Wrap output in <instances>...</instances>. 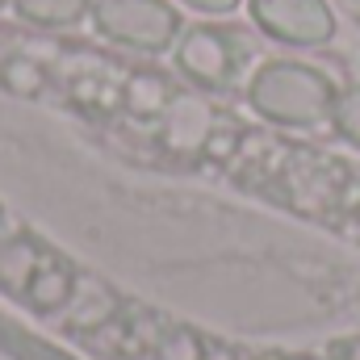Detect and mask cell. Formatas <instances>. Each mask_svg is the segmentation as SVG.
I'll use <instances>...</instances> for the list:
<instances>
[{"mask_svg":"<svg viewBox=\"0 0 360 360\" xmlns=\"http://www.w3.org/2000/svg\"><path fill=\"white\" fill-rule=\"evenodd\" d=\"M248 101L269 122H281V126H319L335 109V89H331V80L323 72H314L306 63H293V59H276V63H264L252 76Z\"/></svg>","mask_w":360,"mask_h":360,"instance_id":"1","label":"cell"},{"mask_svg":"<svg viewBox=\"0 0 360 360\" xmlns=\"http://www.w3.org/2000/svg\"><path fill=\"white\" fill-rule=\"evenodd\" d=\"M89 13L105 38L130 51H168L180 34V13L168 0H92Z\"/></svg>","mask_w":360,"mask_h":360,"instance_id":"2","label":"cell"},{"mask_svg":"<svg viewBox=\"0 0 360 360\" xmlns=\"http://www.w3.org/2000/svg\"><path fill=\"white\" fill-rule=\"evenodd\" d=\"M252 46L243 34L235 30H222V25H193L176 46V63L180 72L201 84V89H226L235 84L239 68L248 63Z\"/></svg>","mask_w":360,"mask_h":360,"instance_id":"3","label":"cell"},{"mask_svg":"<svg viewBox=\"0 0 360 360\" xmlns=\"http://www.w3.org/2000/svg\"><path fill=\"white\" fill-rule=\"evenodd\" d=\"M252 21L289 46H323L335 34L327 0H252Z\"/></svg>","mask_w":360,"mask_h":360,"instance_id":"4","label":"cell"},{"mask_svg":"<svg viewBox=\"0 0 360 360\" xmlns=\"http://www.w3.org/2000/svg\"><path fill=\"white\" fill-rule=\"evenodd\" d=\"M34 310H42V314H51V310H59L68 297H72V272L63 269L59 260H42V269L34 272V281L25 285V293H21Z\"/></svg>","mask_w":360,"mask_h":360,"instance_id":"5","label":"cell"},{"mask_svg":"<svg viewBox=\"0 0 360 360\" xmlns=\"http://www.w3.org/2000/svg\"><path fill=\"white\" fill-rule=\"evenodd\" d=\"M42 260H46V256H42L34 243H25V239L0 248V285L13 289V293H25V285L34 281V272L42 269Z\"/></svg>","mask_w":360,"mask_h":360,"instance_id":"6","label":"cell"},{"mask_svg":"<svg viewBox=\"0 0 360 360\" xmlns=\"http://www.w3.org/2000/svg\"><path fill=\"white\" fill-rule=\"evenodd\" d=\"M13 4L34 25H76L92 8V0H13Z\"/></svg>","mask_w":360,"mask_h":360,"instance_id":"7","label":"cell"},{"mask_svg":"<svg viewBox=\"0 0 360 360\" xmlns=\"http://www.w3.org/2000/svg\"><path fill=\"white\" fill-rule=\"evenodd\" d=\"M126 101H130V109L134 113H164L168 109V80H160V76H134L130 80V89H126Z\"/></svg>","mask_w":360,"mask_h":360,"instance_id":"8","label":"cell"},{"mask_svg":"<svg viewBox=\"0 0 360 360\" xmlns=\"http://www.w3.org/2000/svg\"><path fill=\"white\" fill-rule=\"evenodd\" d=\"M331 122H335V130H340L348 143H356V147H360V84H356V89L335 92Z\"/></svg>","mask_w":360,"mask_h":360,"instance_id":"9","label":"cell"},{"mask_svg":"<svg viewBox=\"0 0 360 360\" xmlns=\"http://www.w3.org/2000/svg\"><path fill=\"white\" fill-rule=\"evenodd\" d=\"M160 360H201V340L193 335V331H184V327H176V331H168L164 340H160V352H155Z\"/></svg>","mask_w":360,"mask_h":360,"instance_id":"10","label":"cell"},{"mask_svg":"<svg viewBox=\"0 0 360 360\" xmlns=\"http://www.w3.org/2000/svg\"><path fill=\"white\" fill-rule=\"evenodd\" d=\"M188 8H201V13H231L239 0H184Z\"/></svg>","mask_w":360,"mask_h":360,"instance_id":"11","label":"cell"},{"mask_svg":"<svg viewBox=\"0 0 360 360\" xmlns=\"http://www.w3.org/2000/svg\"><path fill=\"white\" fill-rule=\"evenodd\" d=\"M4 4H8V0H0V8H4Z\"/></svg>","mask_w":360,"mask_h":360,"instance_id":"12","label":"cell"}]
</instances>
